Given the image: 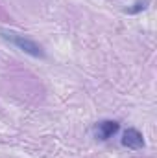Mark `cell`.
Here are the masks:
<instances>
[{"label": "cell", "instance_id": "cell-1", "mask_svg": "<svg viewBox=\"0 0 157 158\" xmlns=\"http://www.w3.org/2000/svg\"><path fill=\"white\" fill-rule=\"evenodd\" d=\"M2 37L6 40H9V42H13L19 50H22V52H26V53H30V55H34V57H44V52L41 50V46L37 42L26 39V37H22V35H19V33H15V31H6V30H2Z\"/></svg>", "mask_w": 157, "mask_h": 158}, {"label": "cell", "instance_id": "cell-2", "mask_svg": "<svg viewBox=\"0 0 157 158\" xmlns=\"http://www.w3.org/2000/svg\"><path fill=\"white\" fill-rule=\"evenodd\" d=\"M118 129H120L118 121H115V119H104V121H100V123L94 127V132H96V138H100V140H109L113 134L118 132Z\"/></svg>", "mask_w": 157, "mask_h": 158}, {"label": "cell", "instance_id": "cell-3", "mask_svg": "<svg viewBox=\"0 0 157 158\" xmlns=\"http://www.w3.org/2000/svg\"><path fill=\"white\" fill-rule=\"evenodd\" d=\"M122 145L128 149H142L144 147V138L137 129H128L122 136Z\"/></svg>", "mask_w": 157, "mask_h": 158}, {"label": "cell", "instance_id": "cell-4", "mask_svg": "<svg viewBox=\"0 0 157 158\" xmlns=\"http://www.w3.org/2000/svg\"><path fill=\"white\" fill-rule=\"evenodd\" d=\"M144 7H146V2H137L135 7H129V9H128V13H137V11H141V9H144Z\"/></svg>", "mask_w": 157, "mask_h": 158}]
</instances>
